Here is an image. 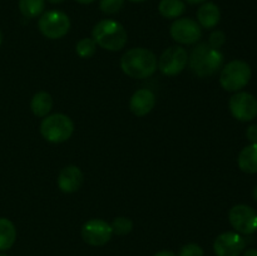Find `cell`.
I'll return each mask as SVG.
<instances>
[{"label":"cell","mask_w":257,"mask_h":256,"mask_svg":"<svg viewBox=\"0 0 257 256\" xmlns=\"http://www.w3.org/2000/svg\"><path fill=\"white\" fill-rule=\"evenodd\" d=\"M157 65V57L146 48H132L120 58L123 73L135 79H145L153 75Z\"/></svg>","instance_id":"cell-1"},{"label":"cell","mask_w":257,"mask_h":256,"mask_svg":"<svg viewBox=\"0 0 257 256\" xmlns=\"http://www.w3.org/2000/svg\"><path fill=\"white\" fill-rule=\"evenodd\" d=\"M223 54L220 49H213L208 43L202 42L191 52L188 62L190 68L197 77L206 78L218 72L223 64Z\"/></svg>","instance_id":"cell-2"},{"label":"cell","mask_w":257,"mask_h":256,"mask_svg":"<svg viewBox=\"0 0 257 256\" xmlns=\"http://www.w3.org/2000/svg\"><path fill=\"white\" fill-rule=\"evenodd\" d=\"M93 40L103 49L118 52L127 44L128 34L120 23L113 19L100 20L93 28Z\"/></svg>","instance_id":"cell-3"},{"label":"cell","mask_w":257,"mask_h":256,"mask_svg":"<svg viewBox=\"0 0 257 256\" xmlns=\"http://www.w3.org/2000/svg\"><path fill=\"white\" fill-rule=\"evenodd\" d=\"M74 132V123L63 113L45 115L40 123L43 138L50 143H62L69 140Z\"/></svg>","instance_id":"cell-4"},{"label":"cell","mask_w":257,"mask_h":256,"mask_svg":"<svg viewBox=\"0 0 257 256\" xmlns=\"http://www.w3.org/2000/svg\"><path fill=\"white\" fill-rule=\"evenodd\" d=\"M252 77V69L245 60H232L222 68L220 84L227 92H240L248 84Z\"/></svg>","instance_id":"cell-5"},{"label":"cell","mask_w":257,"mask_h":256,"mask_svg":"<svg viewBox=\"0 0 257 256\" xmlns=\"http://www.w3.org/2000/svg\"><path fill=\"white\" fill-rule=\"evenodd\" d=\"M38 28L48 39H60L70 29V19L60 10H49L39 18Z\"/></svg>","instance_id":"cell-6"},{"label":"cell","mask_w":257,"mask_h":256,"mask_svg":"<svg viewBox=\"0 0 257 256\" xmlns=\"http://www.w3.org/2000/svg\"><path fill=\"white\" fill-rule=\"evenodd\" d=\"M231 114L240 122H251L257 117V99L248 92H236L228 102Z\"/></svg>","instance_id":"cell-7"},{"label":"cell","mask_w":257,"mask_h":256,"mask_svg":"<svg viewBox=\"0 0 257 256\" xmlns=\"http://www.w3.org/2000/svg\"><path fill=\"white\" fill-rule=\"evenodd\" d=\"M188 63V54L185 48L171 47L161 54L157 68L162 74L173 77L182 72Z\"/></svg>","instance_id":"cell-8"},{"label":"cell","mask_w":257,"mask_h":256,"mask_svg":"<svg viewBox=\"0 0 257 256\" xmlns=\"http://www.w3.org/2000/svg\"><path fill=\"white\" fill-rule=\"evenodd\" d=\"M231 226L243 235H251L257 231V212L248 205H236L228 212Z\"/></svg>","instance_id":"cell-9"},{"label":"cell","mask_w":257,"mask_h":256,"mask_svg":"<svg viewBox=\"0 0 257 256\" xmlns=\"http://www.w3.org/2000/svg\"><path fill=\"white\" fill-rule=\"evenodd\" d=\"M171 37L180 44H195L202 35L200 24L191 18H178L170 28Z\"/></svg>","instance_id":"cell-10"},{"label":"cell","mask_w":257,"mask_h":256,"mask_svg":"<svg viewBox=\"0 0 257 256\" xmlns=\"http://www.w3.org/2000/svg\"><path fill=\"white\" fill-rule=\"evenodd\" d=\"M113 236L110 223L100 218H92L82 227V238L92 246H104Z\"/></svg>","instance_id":"cell-11"},{"label":"cell","mask_w":257,"mask_h":256,"mask_svg":"<svg viewBox=\"0 0 257 256\" xmlns=\"http://www.w3.org/2000/svg\"><path fill=\"white\" fill-rule=\"evenodd\" d=\"M246 242L238 232L227 231L216 237L213 251L216 256H240L245 250Z\"/></svg>","instance_id":"cell-12"},{"label":"cell","mask_w":257,"mask_h":256,"mask_svg":"<svg viewBox=\"0 0 257 256\" xmlns=\"http://www.w3.org/2000/svg\"><path fill=\"white\" fill-rule=\"evenodd\" d=\"M57 182L58 187L64 193L77 192L84 182V175L78 166L70 165L60 171Z\"/></svg>","instance_id":"cell-13"},{"label":"cell","mask_w":257,"mask_h":256,"mask_svg":"<svg viewBox=\"0 0 257 256\" xmlns=\"http://www.w3.org/2000/svg\"><path fill=\"white\" fill-rule=\"evenodd\" d=\"M156 105V95L151 89H138L130 99V109L137 117L148 114Z\"/></svg>","instance_id":"cell-14"},{"label":"cell","mask_w":257,"mask_h":256,"mask_svg":"<svg viewBox=\"0 0 257 256\" xmlns=\"http://www.w3.org/2000/svg\"><path fill=\"white\" fill-rule=\"evenodd\" d=\"M197 19L200 27L205 29H212L220 23V8L215 3H202V5L197 10Z\"/></svg>","instance_id":"cell-15"},{"label":"cell","mask_w":257,"mask_h":256,"mask_svg":"<svg viewBox=\"0 0 257 256\" xmlns=\"http://www.w3.org/2000/svg\"><path fill=\"white\" fill-rule=\"evenodd\" d=\"M238 167L245 173H257V143L246 146L237 158Z\"/></svg>","instance_id":"cell-16"},{"label":"cell","mask_w":257,"mask_h":256,"mask_svg":"<svg viewBox=\"0 0 257 256\" xmlns=\"http://www.w3.org/2000/svg\"><path fill=\"white\" fill-rule=\"evenodd\" d=\"M30 108H32V112L34 113V115L39 118L45 117L53 108L52 95L47 92L35 93L32 98Z\"/></svg>","instance_id":"cell-17"},{"label":"cell","mask_w":257,"mask_h":256,"mask_svg":"<svg viewBox=\"0 0 257 256\" xmlns=\"http://www.w3.org/2000/svg\"><path fill=\"white\" fill-rule=\"evenodd\" d=\"M17 240L14 223L5 217H0V251L9 250Z\"/></svg>","instance_id":"cell-18"},{"label":"cell","mask_w":257,"mask_h":256,"mask_svg":"<svg viewBox=\"0 0 257 256\" xmlns=\"http://www.w3.org/2000/svg\"><path fill=\"white\" fill-rule=\"evenodd\" d=\"M186 5L182 0H161L158 12L166 19H177L185 13Z\"/></svg>","instance_id":"cell-19"},{"label":"cell","mask_w":257,"mask_h":256,"mask_svg":"<svg viewBox=\"0 0 257 256\" xmlns=\"http://www.w3.org/2000/svg\"><path fill=\"white\" fill-rule=\"evenodd\" d=\"M45 8V0H19V9L25 18L39 17Z\"/></svg>","instance_id":"cell-20"},{"label":"cell","mask_w":257,"mask_h":256,"mask_svg":"<svg viewBox=\"0 0 257 256\" xmlns=\"http://www.w3.org/2000/svg\"><path fill=\"white\" fill-rule=\"evenodd\" d=\"M97 50V43L93 38H83L75 45V52L80 58H92Z\"/></svg>","instance_id":"cell-21"},{"label":"cell","mask_w":257,"mask_h":256,"mask_svg":"<svg viewBox=\"0 0 257 256\" xmlns=\"http://www.w3.org/2000/svg\"><path fill=\"white\" fill-rule=\"evenodd\" d=\"M110 227H112V231L114 235L124 236L128 235L133 230V222L130 218L119 216V217L114 218V221L110 223Z\"/></svg>","instance_id":"cell-22"},{"label":"cell","mask_w":257,"mask_h":256,"mask_svg":"<svg viewBox=\"0 0 257 256\" xmlns=\"http://www.w3.org/2000/svg\"><path fill=\"white\" fill-rule=\"evenodd\" d=\"M124 5V0H100L99 8L104 14H117Z\"/></svg>","instance_id":"cell-23"},{"label":"cell","mask_w":257,"mask_h":256,"mask_svg":"<svg viewBox=\"0 0 257 256\" xmlns=\"http://www.w3.org/2000/svg\"><path fill=\"white\" fill-rule=\"evenodd\" d=\"M178 256H203V248L197 243H187L181 248Z\"/></svg>","instance_id":"cell-24"},{"label":"cell","mask_w":257,"mask_h":256,"mask_svg":"<svg viewBox=\"0 0 257 256\" xmlns=\"http://www.w3.org/2000/svg\"><path fill=\"white\" fill-rule=\"evenodd\" d=\"M226 42V35L222 30H215L211 33L210 39H208V44L213 48V49H220Z\"/></svg>","instance_id":"cell-25"},{"label":"cell","mask_w":257,"mask_h":256,"mask_svg":"<svg viewBox=\"0 0 257 256\" xmlns=\"http://www.w3.org/2000/svg\"><path fill=\"white\" fill-rule=\"evenodd\" d=\"M246 137L251 143H257V124H251L246 131Z\"/></svg>","instance_id":"cell-26"},{"label":"cell","mask_w":257,"mask_h":256,"mask_svg":"<svg viewBox=\"0 0 257 256\" xmlns=\"http://www.w3.org/2000/svg\"><path fill=\"white\" fill-rule=\"evenodd\" d=\"M153 256H177L176 253H173L172 251H168V250H163V251H160V252L155 253Z\"/></svg>","instance_id":"cell-27"},{"label":"cell","mask_w":257,"mask_h":256,"mask_svg":"<svg viewBox=\"0 0 257 256\" xmlns=\"http://www.w3.org/2000/svg\"><path fill=\"white\" fill-rule=\"evenodd\" d=\"M243 256H257V250L256 248H248L245 251Z\"/></svg>","instance_id":"cell-28"},{"label":"cell","mask_w":257,"mask_h":256,"mask_svg":"<svg viewBox=\"0 0 257 256\" xmlns=\"http://www.w3.org/2000/svg\"><path fill=\"white\" fill-rule=\"evenodd\" d=\"M190 4H202V3H206L207 0H186Z\"/></svg>","instance_id":"cell-29"},{"label":"cell","mask_w":257,"mask_h":256,"mask_svg":"<svg viewBox=\"0 0 257 256\" xmlns=\"http://www.w3.org/2000/svg\"><path fill=\"white\" fill-rule=\"evenodd\" d=\"M75 2L80 3V4H92V3L95 2V0H75Z\"/></svg>","instance_id":"cell-30"},{"label":"cell","mask_w":257,"mask_h":256,"mask_svg":"<svg viewBox=\"0 0 257 256\" xmlns=\"http://www.w3.org/2000/svg\"><path fill=\"white\" fill-rule=\"evenodd\" d=\"M64 0H48V3H50V4H60V3H63Z\"/></svg>","instance_id":"cell-31"},{"label":"cell","mask_w":257,"mask_h":256,"mask_svg":"<svg viewBox=\"0 0 257 256\" xmlns=\"http://www.w3.org/2000/svg\"><path fill=\"white\" fill-rule=\"evenodd\" d=\"M253 198H255V200L257 201V185H256L255 190H253Z\"/></svg>","instance_id":"cell-32"},{"label":"cell","mask_w":257,"mask_h":256,"mask_svg":"<svg viewBox=\"0 0 257 256\" xmlns=\"http://www.w3.org/2000/svg\"><path fill=\"white\" fill-rule=\"evenodd\" d=\"M130 2H133V3H142V2H146V0H130Z\"/></svg>","instance_id":"cell-33"},{"label":"cell","mask_w":257,"mask_h":256,"mask_svg":"<svg viewBox=\"0 0 257 256\" xmlns=\"http://www.w3.org/2000/svg\"><path fill=\"white\" fill-rule=\"evenodd\" d=\"M2 43H3V33L2 30H0V45H2Z\"/></svg>","instance_id":"cell-34"},{"label":"cell","mask_w":257,"mask_h":256,"mask_svg":"<svg viewBox=\"0 0 257 256\" xmlns=\"http://www.w3.org/2000/svg\"><path fill=\"white\" fill-rule=\"evenodd\" d=\"M0 256H8V255H4V253H0Z\"/></svg>","instance_id":"cell-35"}]
</instances>
